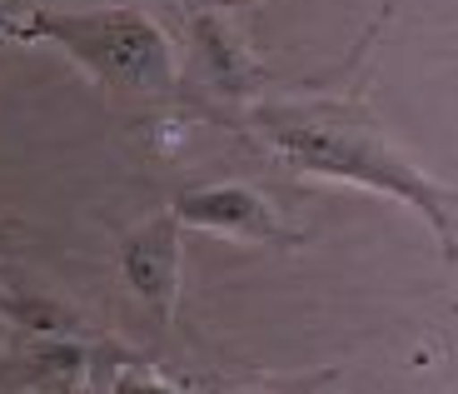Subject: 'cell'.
<instances>
[{
    "mask_svg": "<svg viewBox=\"0 0 458 394\" xmlns=\"http://www.w3.org/2000/svg\"><path fill=\"white\" fill-rule=\"evenodd\" d=\"M120 275H125L130 295L155 314V325L170 330L174 310H180V275H184V225L174 210L149 215L145 225L120 240Z\"/></svg>",
    "mask_w": 458,
    "mask_h": 394,
    "instance_id": "277c9868",
    "label": "cell"
},
{
    "mask_svg": "<svg viewBox=\"0 0 458 394\" xmlns=\"http://www.w3.org/2000/svg\"><path fill=\"white\" fill-rule=\"evenodd\" d=\"M229 394H259V390H229Z\"/></svg>",
    "mask_w": 458,
    "mask_h": 394,
    "instance_id": "30bf717a",
    "label": "cell"
},
{
    "mask_svg": "<svg viewBox=\"0 0 458 394\" xmlns=\"http://www.w3.org/2000/svg\"><path fill=\"white\" fill-rule=\"evenodd\" d=\"M209 5H219V11H244V5H259V0H209Z\"/></svg>",
    "mask_w": 458,
    "mask_h": 394,
    "instance_id": "9c48e42d",
    "label": "cell"
},
{
    "mask_svg": "<svg viewBox=\"0 0 458 394\" xmlns=\"http://www.w3.org/2000/svg\"><path fill=\"white\" fill-rule=\"evenodd\" d=\"M0 320L11 330H21L25 339H81L85 335L81 314L40 290H5L0 295Z\"/></svg>",
    "mask_w": 458,
    "mask_h": 394,
    "instance_id": "52a82bcc",
    "label": "cell"
},
{
    "mask_svg": "<svg viewBox=\"0 0 458 394\" xmlns=\"http://www.w3.org/2000/svg\"><path fill=\"white\" fill-rule=\"evenodd\" d=\"M25 40L55 46L95 85L125 95H170L180 81L174 40L145 5H90V11H35Z\"/></svg>",
    "mask_w": 458,
    "mask_h": 394,
    "instance_id": "7a4b0ae2",
    "label": "cell"
},
{
    "mask_svg": "<svg viewBox=\"0 0 458 394\" xmlns=\"http://www.w3.org/2000/svg\"><path fill=\"white\" fill-rule=\"evenodd\" d=\"M174 215L184 230H209L229 235V240L250 244H304V235L275 210V200L264 190L244 185V180H215V185H195L174 195Z\"/></svg>",
    "mask_w": 458,
    "mask_h": 394,
    "instance_id": "3957f363",
    "label": "cell"
},
{
    "mask_svg": "<svg viewBox=\"0 0 458 394\" xmlns=\"http://www.w3.org/2000/svg\"><path fill=\"white\" fill-rule=\"evenodd\" d=\"M110 394H190V390H180L174 380H165L149 364H120L110 380Z\"/></svg>",
    "mask_w": 458,
    "mask_h": 394,
    "instance_id": "ba28073f",
    "label": "cell"
},
{
    "mask_svg": "<svg viewBox=\"0 0 458 394\" xmlns=\"http://www.w3.org/2000/svg\"><path fill=\"white\" fill-rule=\"evenodd\" d=\"M90 370L95 349L85 339H25V349L5 364V380L35 394H81Z\"/></svg>",
    "mask_w": 458,
    "mask_h": 394,
    "instance_id": "8992f818",
    "label": "cell"
},
{
    "mask_svg": "<svg viewBox=\"0 0 458 394\" xmlns=\"http://www.w3.org/2000/svg\"><path fill=\"white\" fill-rule=\"evenodd\" d=\"M250 130L284 170L334 180L394 205L413 210L438 240L444 260H458V190L428 175L409 150H399L364 95H289L259 100L250 110Z\"/></svg>",
    "mask_w": 458,
    "mask_h": 394,
    "instance_id": "6da1fadb",
    "label": "cell"
},
{
    "mask_svg": "<svg viewBox=\"0 0 458 394\" xmlns=\"http://www.w3.org/2000/svg\"><path fill=\"white\" fill-rule=\"evenodd\" d=\"M190 50H195L199 75H205L215 90L244 100V95L259 85V60H254L250 46H244V35L234 30L229 11H219V5L190 11Z\"/></svg>",
    "mask_w": 458,
    "mask_h": 394,
    "instance_id": "5b68a950",
    "label": "cell"
}]
</instances>
